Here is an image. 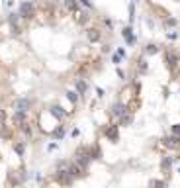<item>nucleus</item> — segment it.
<instances>
[{"label":"nucleus","mask_w":180,"mask_h":188,"mask_svg":"<svg viewBox=\"0 0 180 188\" xmlns=\"http://www.w3.org/2000/svg\"><path fill=\"white\" fill-rule=\"evenodd\" d=\"M55 137H63V127H61V129H57V131H55Z\"/></svg>","instance_id":"obj_10"},{"label":"nucleus","mask_w":180,"mask_h":188,"mask_svg":"<svg viewBox=\"0 0 180 188\" xmlns=\"http://www.w3.org/2000/svg\"><path fill=\"white\" fill-rule=\"evenodd\" d=\"M147 51H149V53H155V51H157V47H155V45H149V49H147Z\"/></svg>","instance_id":"obj_11"},{"label":"nucleus","mask_w":180,"mask_h":188,"mask_svg":"<svg viewBox=\"0 0 180 188\" xmlns=\"http://www.w3.org/2000/svg\"><path fill=\"white\" fill-rule=\"evenodd\" d=\"M88 37L92 39V41H96V39H98V33H96V32H90V33H88Z\"/></svg>","instance_id":"obj_6"},{"label":"nucleus","mask_w":180,"mask_h":188,"mask_svg":"<svg viewBox=\"0 0 180 188\" xmlns=\"http://www.w3.org/2000/svg\"><path fill=\"white\" fill-rule=\"evenodd\" d=\"M69 100H71V102H77V94H75V92H69Z\"/></svg>","instance_id":"obj_8"},{"label":"nucleus","mask_w":180,"mask_h":188,"mask_svg":"<svg viewBox=\"0 0 180 188\" xmlns=\"http://www.w3.org/2000/svg\"><path fill=\"white\" fill-rule=\"evenodd\" d=\"M80 2H82L84 6H90V2H88V0H80Z\"/></svg>","instance_id":"obj_13"},{"label":"nucleus","mask_w":180,"mask_h":188,"mask_svg":"<svg viewBox=\"0 0 180 188\" xmlns=\"http://www.w3.org/2000/svg\"><path fill=\"white\" fill-rule=\"evenodd\" d=\"M53 114H55V116H63V112H61V108H57V106H53Z\"/></svg>","instance_id":"obj_7"},{"label":"nucleus","mask_w":180,"mask_h":188,"mask_svg":"<svg viewBox=\"0 0 180 188\" xmlns=\"http://www.w3.org/2000/svg\"><path fill=\"white\" fill-rule=\"evenodd\" d=\"M120 59H122V55H120V53H116V55H114V63L118 65V63H120Z\"/></svg>","instance_id":"obj_9"},{"label":"nucleus","mask_w":180,"mask_h":188,"mask_svg":"<svg viewBox=\"0 0 180 188\" xmlns=\"http://www.w3.org/2000/svg\"><path fill=\"white\" fill-rule=\"evenodd\" d=\"M114 114H116V116H124V114H125V106L116 104V106H114Z\"/></svg>","instance_id":"obj_2"},{"label":"nucleus","mask_w":180,"mask_h":188,"mask_svg":"<svg viewBox=\"0 0 180 188\" xmlns=\"http://www.w3.org/2000/svg\"><path fill=\"white\" fill-rule=\"evenodd\" d=\"M77 88H79V92H84V90H86V84H84V82H77Z\"/></svg>","instance_id":"obj_5"},{"label":"nucleus","mask_w":180,"mask_h":188,"mask_svg":"<svg viewBox=\"0 0 180 188\" xmlns=\"http://www.w3.org/2000/svg\"><path fill=\"white\" fill-rule=\"evenodd\" d=\"M133 18H135V6L131 4V6H129V20L133 22Z\"/></svg>","instance_id":"obj_4"},{"label":"nucleus","mask_w":180,"mask_h":188,"mask_svg":"<svg viewBox=\"0 0 180 188\" xmlns=\"http://www.w3.org/2000/svg\"><path fill=\"white\" fill-rule=\"evenodd\" d=\"M172 131H174V133H180V125H174V127H172Z\"/></svg>","instance_id":"obj_12"},{"label":"nucleus","mask_w":180,"mask_h":188,"mask_svg":"<svg viewBox=\"0 0 180 188\" xmlns=\"http://www.w3.org/2000/svg\"><path fill=\"white\" fill-rule=\"evenodd\" d=\"M30 14H32V6H30V4H22V16L28 18Z\"/></svg>","instance_id":"obj_3"},{"label":"nucleus","mask_w":180,"mask_h":188,"mask_svg":"<svg viewBox=\"0 0 180 188\" xmlns=\"http://www.w3.org/2000/svg\"><path fill=\"white\" fill-rule=\"evenodd\" d=\"M124 37L127 39V43H135V37L131 35V28H125L124 30Z\"/></svg>","instance_id":"obj_1"}]
</instances>
